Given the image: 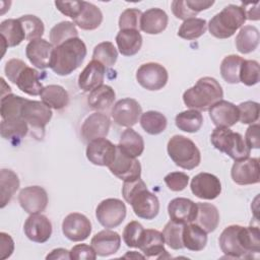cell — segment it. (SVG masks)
Wrapping results in <instances>:
<instances>
[{
  "instance_id": "obj_57",
  "label": "cell",
  "mask_w": 260,
  "mask_h": 260,
  "mask_svg": "<svg viewBox=\"0 0 260 260\" xmlns=\"http://www.w3.org/2000/svg\"><path fill=\"white\" fill-rule=\"evenodd\" d=\"M26 66V64L20 60V59H10L9 61L6 62L5 67H4V72L6 77L8 78L9 81L12 83H15V80L20 73V71Z\"/></svg>"
},
{
  "instance_id": "obj_35",
  "label": "cell",
  "mask_w": 260,
  "mask_h": 260,
  "mask_svg": "<svg viewBox=\"0 0 260 260\" xmlns=\"http://www.w3.org/2000/svg\"><path fill=\"white\" fill-rule=\"evenodd\" d=\"M198 212L195 223L201 226L206 233L215 231L219 223V212L217 208L211 203L198 202Z\"/></svg>"
},
{
  "instance_id": "obj_32",
  "label": "cell",
  "mask_w": 260,
  "mask_h": 260,
  "mask_svg": "<svg viewBox=\"0 0 260 260\" xmlns=\"http://www.w3.org/2000/svg\"><path fill=\"white\" fill-rule=\"evenodd\" d=\"M117 147L123 153L131 157H137L140 156L144 150V141L139 133L129 127L121 134Z\"/></svg>"
},
{
  "instance_id": "obj_29",
  "label": "cell",
  "mask_w": 260,
  "mask_h": 260,
  "mask_svg": "<svg viewBox=\"0 0 260 260\" xmlns=\"http://www.w3.org/2000/svg\"><path fill=\"white\" fill-rule=\"evenodd\" d=\"M182 241L184 248L198 252L203 250L207 244V233L197 223H186L183 225Z\"/></svg>"
},
{
  "instance_id": "obj_51",
  "label": "cell",
  "mask_w": 260,
  "mask_h": 260,
  "mask_svg": "<svg viewBox=\"0 0 260 260\" xmlns=\"http://www.w3.org/2000/svg\"><path fill=\"white\" fill-rule=\"evenodd\" d=\"M144 228L142 224L136 220L130 221L126 224L123 231V241L126 246L130 248H138Z\"/></svg>"
},
{
  "instance_id": "obj_62",
  "label": "cell",
  "mask_w": 260,
  "mask_h": 260,
  "mask_svg": "<svg viewBox=\"0 0 260 260\" xmlns=\"http://www.w3.org/2000/svg\"><path fill=\"white\" fill-rule=\"evenodd\" d=\"M127 257H130V258H145L144 255H140V254H137L135 251L133 252H129L127 255L124 256V258H127Z\"/></svg>"
},
{
  "instance_id": "obj_53",
  "label": "cell",
  "mask_w": 260,
  "mask_h": 260,
  "mask_svg": "<svg viewBox=\"0 0 260 260\" xmlns=\"http://www.w3.org/2000/svg\"><path fill=\"white\" fill-rule=\"evenodd\" d=\"M240 117L243 124H254L259 119V104L257 102L247 101L238 106Z\"/></svg>"
},
{
  "instance_id": "obj_1",
  "label": "cell",
  "mask_w": 260,
  "mask_h": 260,
  "mask_svg": "<svg viewBox=\"0 0 260 260\" xmlns=\"http://www.w3.org/2000/svg\"><path fill=\"white\" fill-rule=\"evenodd\" d=\"M122 195L125 201L131 204L136 216L150 220L158 214V198L155 194L147 190L146 184L140 178L132 181H124Z\"/></svg>"
},
{
  "instance_id": "obj_59",
  "label": "cell",
  "mask_w": 260,
  "mask_h": 260,
  "mask_svg": "<svg viewBox=\"0 0 260 260\" xmlns=\"http://www.w3.org/2000/svg\"><path fill=\"white\" fill-rule=\"evenodd\" d=\"M245 141L250 148H259L260 139H259V124H251L245 134Z\"/></svg>"
},
{
  "instance_id": "obj_22",
  "label": "cell",
  "mask_w": 260,
  "mask_h": 260,
  "mask_svg": "<svg viewBox=\"0 0 260 260\" xmlns=\"http://www.w3.org/2000/svg\"><path fill=\"white\" fill-rule=\"evenodd\" d=\"M111 126L110 118L104 113H93L89 115L81 126V136L84 141L89 142L93 139L106 137Z\"/></svg>"
},
{
  "instance_id": "obj_24",
  "label": "cell",
  "mask_w": 260,
  "mask_h": 260,
  "mask_svg": "<svg viewBox=\"0 0 260 260\" xmlns=\"http://www.w3.org/2000/svg\"><path fill=\"white\" fill-rule=\"evenodd\" d=\"M106 66L96 60H91L78 76V86L83 91H91L103 84Z\"/></svg>"
},
{
  "instance_id": "obj_27",
  "label": "cell",
  "mask_w": 260,
  "mask_h": 260,
  "mask_svg": "<svg viewBox=\"0 0 260 260\" xmlns=\"http://www.w3.org/2000/svg\"><path fill=\"white\" fill-rule=\"evenodd\" d=\"M214 4L210 0H174L172 2L173 14L179 19L194 18L200 11L208 9Z\"/></svg>"
},
{
  "instance_id": "obj_58",
  "label": "cell",
  "mask_w": 260,
  "mask_h": 260,
  "mask_svg": "<svg viewBox=\"0 0 260 260\" xmlns=\"http://www.w3.org/2000/svg\"><path fill=\"white\" fill-rule=\"evenodd\" d=\"M14 251V242L12 238L5 233H0V259L4 260L12 255Z\"/></svg>"
},
{
  "instance_id": "obj_50",
  "label": "cell",
  "mask_w": 260,
  "mask_h": 260,
  "mask_svg": "<svg viewBox=\"0 0 260 260\" xmlns=\"http://www.w3.org/2000/svg\"><path fill=\"white\" fill-rule=\"evenodd\" d=\"M183 225L181 223H177L174 221H169L162 231L165 243L174 250H180L184 248L182 241V231Z\"/></svg>"
},
{
  "instance_id": "obj_2",
  "label": "cell",
  "mask_w": 260,
  "mask_h": 260,
  "mask_svg": "<svg viewBox=\"0 0 260 260\" xmlns=\"http://www.w3.org/2000/svg\"><path fill=\"white\" fill-rule=\"evenodd\" d=\"M86 53L84 42L79 38H72L55 47L50 68L57 75H69L81 65Z\"/></svg>"
},
{
  "instance_id": "obj_8",
  "label": "cell",
  "mask_w": 260,
  "mask_h": 260,
  "mask_svg": "<svg viewBox=\"0 0 260 260\" xmlns=\"http://www.w3.org/2000/svg\"><path fill=\"white\" fill-rule=\"evenodd\" d=\"M167 69L155 62H148L140 65L136 71V80L147 90H159L168 82Z\"/></svg>"
},
{
  "instance_id": "obj_3",
  "label": "cell",
  "mask_w": 260,
  "mask_h": 260,
  "mask_svg": "<svg viewBox=\"0 0 260 260\" xmlns=\"http://www.w3.org/2000/svg\"><path fill=\"white\" fill-rule=\"evenodd\" d=\"M223 90L219 82L209 76L202 77L183 93L184 104L193 110L208 111L215 103L222 100Z\"/></svg>"
},
{
  "instance_id": "obj_16",
  "label": "cell",
  "mask_w": 260,
  "mask_h": 260,
  "mask_svg": "<svg viewBox=\"0 0 260 260\" xmlns=\"http://www.w3.org/2000/svg\"><path fill=\"white\" fill-rule=\"evenodd\" d=\"M138 248L147 259H165L171 257L165 249L164 235L157 230H144Z\"/></svg>"
},
{
  "instance_id": "obj_14",
  "label": "cell",
  "mask_w": 260,
  "mask_h": 260,
  "mask_svg": "<svg viewBox=\"0 0 260 260\" xmlns=\"http://www.w3.org/2000/svg\"><path fill=\"white\" fill-rule=\"evenodd\" d=\"M111 173L123 181H132L141 176V166L136 157L123 153L118 147L115 159L108 167Z\"/></svg>"
},
{
  "instance_id": "obj_37",
  "label": "cell",
  "mask_w": 260,
  "mask_h": 260,
  "mask_svg": "<svg viewBox=\"0 0 260 260\" xmlns=\"http://www.w3.org/2000/svg\"><path fill=\"white\" fill-rule=\"evenodd\" d=\"M259 30L254 25H244L236 37L237 50L242 54L255 51L259 45Z\"/></svg>"
},
{
  "instance_id": "obj_33",
  "label": "cell",
  "mask_w": 260,
  "mask_h": 260,
  "mask_svg": "<svg viewBox=\"0 0 260 260\" xmlns=\"http://www.w3.org/2000/svg\"><path fill=\"white\" fill-rule=\"evenodd\" d=\"M103 21L101 9L92 3L84 1L79 15L73 19V23L81 29L92 30L98 28Z\"/></svg>"
},
{
  "instance_id": "obj_60",
  "label": "cell",
  "mask_w": 260,
  "mask_h": 260,
  "mask_svg": "<svg viewBox=\"0 0 260 260\" xmlns=\"http://www.w3.org/2000/svg\"><path fill=\"white\" fill-rule=\"evenodd\" d=\"M259 2L255 3H243L241 6L243 7L245 14H246V19L249 20H259Z\"/></svg>"
},
{
  "instance_id": "obj_54",
  "label": "cell",
  "mask_w": 260,
  "mask_h": 260,
  "mask_svg": "<svg viewBox=\"0 0 260 260\" xmlns=\"http://www.w3.org/2000/svg\"><path fill=\"white\" fill-rule=\"evenodd\" d=\"M164 181L170 190L179 192L187 187L189 176L183 172H172L164 178Z\"/></svg>"
},
{
  "instance_id": "obj_9",
  "label": "cell",
  "mask_w": 260,
  "mask_h": 260,
  "mask_svg": "<svg viewBox=\"0 0 260 260\" xmlns=\"http://www.w3.org/2000/svg\"><path fill=\"white\" fill-rule=\"evenodd\" d=\"M21 117L31 129L44 132L52 118V111L43 102L27 100L21 109Z\"/></svg>"
},
{
  "instance_id": "obj_40",
  "label": "cell",
  "mask_w": 260,
  "mask_h": 260,
  "mask_svg": "<svg viewBox=\"0 0 260 260\" xmlns=\"http://www.w3.org/2000/svg\"><path fill=\"white\" fill-rule=\"evenodd\" d=\"M28 130V125L21 118L14 119H2L0 133L4 139L16 141L23 138Z\"/></svg>"
},
{
  "instance_id": "obj_25",
  "label": "cell",
  "mask_w": 260,
  "mask_h": 260,
  "mask_svg": "<svg viewBox=\"0 0 260 260\" xmlns=\"http://www.w3.org/2000/svg\"><path fill=\"white\" fill-rule=\"evenodd\" d=\"M240 225L233 224L226 226L219 236V247L222 253L232 259H242L248 258L245 251L242 249L239 238H238V231Z\"/></svg>"
},
{
  "instance_id": "obj_30",
  "label": "cell",
  "mask_w": 260,
  "mask_h": 260,
  "mask_svg": "<svg viewBox=\"0 0 260 260\" xmlns=\"http://www.w3.org/2000/svg\"><path fill=\"white\" fill-rule=\"evenodd\" d=\"M116 43L120 53L130 57L139 52L142 46V37L139 30L122 29L116 36Z\"/></svg>"
},
{
  "instance_id": "obj_4",
  "label": "cell",
  "mask_w": 260,
  "mask_h": 260,
  "mask_svg": "<svg viewBox=\"0 0 260 260\" xmlns=\"http://www.w3.org/2000/svg\"><path fill=\"white\" fill-rule=\"evenodd\" d=\"M246 21V14L242 6L230 4L215 14L208 23L210 34L217 39H228L235 35Z\"/></svg>"
},
{
  "instance_id": "obj_31",
  "label": "cell",
  "mask_w": 260,
  "mask_h": 260,
  "mask_svg": "<svg viewBox=\"0 0 260 260\" xmlns=\"http://www.w3.org/2000/svg\"><path fill=\"white\" fill-rule=\"evenodd\" d=\"M40 73L27 65L18 74L15 83L17 87L26 94L39 95L43 90V84L40 80Z\"/></svg>"
},
{
  "instance_id": "obj_7",
  "label": "cell",
  "mask_w": 260,
  "mask_h": 260,
  "mask_svg": "<svg viewBox=\"0 0 260 260\" xmlns=\"http://www.w3.org/2000/svg\"><path fill=\"white\" fill-rule=\"evenodd\" d=\"M125 203L117 198H108L103 200L95 209V216L99 222L107 228L113 229L119 226L126 217Z\"/></svg>"
},
{
  "instance_id": "obj_44",
  "label": "cell",
  "mask_w": 260,
  "mask_h": 260,
  "mask_svg": "<svg viewBox=\"0 0 260 260\" xmlns=\"http://www.w3.org/2000/svg\"><path fill=\"white\" fill-rule=\"evenodd\" d=\"M243 60L238 55H229L223 58L220 64V74L225 82L231 84L240 82L239 74Z\"/></svg>"
},
{
  "instance_id": "obj_17",
  "label": "cell",
  "mask_w": 260,
  "mask_h": 260,
  "mask_svg": "<svg viewBox=\"0 0 260 260\" xmlns=\"http://www.w3.org/2000/svg\"><path fill=\"white\" fill-rule=\"evenodd\" d=\"M18 202L25 212L29 214L41 213L48 205V194L43 187L28 186L20 190Z\"/></svg>"
},
{
  "instance_id": "obj_46",
  "label": "cell",
  "mask_w": 260,
  "mask_h": 260,
  "mask_svg": "<svg viewBox=\"0 0 260 260\" xmlns=\"http://www.w3.org/2000/svg\"><path fill=\"white\" fill-rule=\"evenodd\" d=\"M207 23L203 18H189L183 21L181 24L178 36L185 40H196L200 38L206 31Z\"/></svg>"
},
{
  "instance_id": "obj_6",
  "label": "cell",
  "mask_w": 260,
  "mask_h": 260,
  "mask_svg": "<svg viewBox=\"0 0 260 260\" xmlns=\"http://www.w3.org/2000/svg\"><path fill=\"white\" fill-rule=\"evenodd\" d=\"M168 153L176 166L184 170H193L201 161L200 150L196 144L183 135H174L168 142Z\"/></svg>"
},
{
  "instance_id": "obj_18",
  "label": "cell",
  "mask_w": 260,
  "mask_h": 260,
  "mask_svg": "<svg viewBox=\"0 0 260 260\" xmlns=\"http://www.w3.org/2000/svg\"><path fill=\"white\" fill-rule=\"evenodd\" d=\"M54 46L48 41L40 38L30 41L25 48V55L29 62L39 69L51 66Z\"/></svg>"
},
{
  "instance_id": "obj_13",
  "label": "cell",
  "mask_w": 260,
  "mask_h": 260,
  "mask_svg": "<svg viewBox=\"0 0 260 260\" xmlns=\"http://www.w3.org/2000/svg\"><path fill=\"white\" fill-rule=\"evenodd\" d=\"M62 232L68 240L81 242L89 237L91 233V222L84 214L72 212L63 219Z\"/></svg>"
},
{
  "instance_id": "obj_47",
  "label": "cell",
  "mask_w": 260,
  "mask_h": 260,
  "mask_svg": "<svg viewBox=\"0 0 260 260\" xmlns=\"http://www.w3.org/2000/svg\"><path fill=\"white\" fill-rule=\"evenodd\" d=\"M118 58V52L111 42H102L98 44L92 53V60L101 62L104 66H113Z\"/></svg>"
},
{
  "instance_id": "obj_15",
  "label": "cell",
  "mask_w": 260,
  "mask_h": 260,
  "mask_svg": "<svg viewBox=\"0 0 260 260\" xmlns=\"http://www.w3.org/2000/svg\"><path fill=\"white\" fill-rule=\"evenodd\" d=\"M190 188L192 193L206 200L215 199L221 193V183L219 179L210 173H199L191 180Z\"/></svg>"
},
{
  "instance_id": "obj_26",
  "label": "cell",
  "mask_w": 260,
  "mask_h": 260,
  "mask_svg": "<svg viewBox=\"0 0 260 260\" xmlns=\"http://www.w3.org/2000/svg\"><path fill=\"white\" fill-rule=\"evenodd\" d=\"M169 22L168 14L160 8H150L144 11L140 18V29L148 35L162 32Z\"/></svg>"
},
{
  "instance_id": "obj_10",
  "label": "cell",
  "mask_w": 260,
  "mask_h": 260,
  "mask_svg": "<svg viewBox=\"0 0 260 260\" xmlns=\"http://www.w3.org/2000/svg\"><path fill=\"white\" fill-rule=\"evenodd\" d=\"M141 114L142 109L139 103L136 100L130 98L118 101L111 111L114 122L119 126L128 128L134 126L138 122Z\"/></svg>"
},
{
  "instance_id": "obj_36",
  "label": "cell",
  "mask_w": 260,
  "mask_h": 260,
  "mask_svg": "<svg viewBox=\"0 0 260 260\" xmlns=\"http://www.w3.org/2000/svg\"><path fill=\"white\" fill-rule=\"evenodd\" d=\"M238 238L248 258H253V253L258 254L260 252V232L257 226L240 225Z\"/></svg>"
},
{
  "instance_id": "obj_49",
  "label": "cell",
  "mask_w": 260,
  "mask_h": 260,
  "mask_svg": "<svg viewBox=\"0 0 260 260\" xmlns=\"http://www.w3.org/2000/svg\"><path fill=\"white\" fill-rule=\"evenodd\" d=\"M239 78L240 82L247 86L257 84L260 78L259 63L255 60H243L240 68Z\"/></svg>"
},
{
  "instance_id": "obj_5",
  "label": "cell",
  "mask_w": 260,
  "mask_h": 260,
  "mask_svg": "<svg viewBox=\"0 0 260 260\" xmlns=\"http://www.w3.org/2000/svg\"><path fill=\"white\" fill-rule=\"evenodd\" d=\"M210 141L217 150L224 152L235 161L249 157L251 152L243 136L230 128L216 127L210 135Z\"/></svg>"
},
{
  "instance_id": "obj_11",
  "label": "cell",
  "mask_w": 260,
  "mask_h": 260,
  "mask_svg": "<svg viewBox=\"0 0 260 260\" xmlns=\"http://www.w3.org/2000/svg\"><path fill=\"white\" fill-rule=\"evenodd\" d=\"M117 152V145H114L105 137L96 138L88 142L86 147L87 159L101 167H109L115 159Z\"/></svg>"
},
{
  "instance_id": "obj_19",
  "label": "cell",
  "mask_w": 260,
  "mask_h": 260,
  "mask_svg": "<svg viewBox=\"0 0 260 260\" xmlns=\"http://www.w3.org/2000/svg\"><path fill=\"white\" fill-rule=\"evenodd\" d=\"M25 236L35 243H45L52 235V223L50 219L41 213L30 214L23 225Z\"/></svg>"
},
{
  "instance_id": "obj_55",
  "label": "cell",
  "mask_w": 260,
  "mask_h": 260,
  "mask_svg": "<svg viewBox=\"0 0 260 260\" xmlns=\"http://www.w3.org/2000/svg\"><path fill=\"white\" fill-rule=\"evenodd\" d=\"M83 3L84 1H56L55 5L61 13L74 19L79 15Z\"/></svg>"
},
{
  "instance_id": "obj_12",
  "label": "cell",
  "mask_w": 260,
  "mask_h": 260,
  "mask_svg": "<svg viewBox=\"0 0 260 260\" xmlns=\"http://www.w3.org/2000/svg\"><path fill=\"white\" fill-rule=\"evenodd\" d=\"M231 176L233 181L238 185H252L260 181L259 158L246 157L236 160L232 167Z\"/></svg>"
},
{
  "instance_id": "obj_38",
  "label": "cell",
  "mask_w": 260,
  "mask_h": 260,
  "mask_svg": "<svg viewBox=\"0 0 260 260\" xmlns=\"http://www.w3.org/2000/svg\"><path fill=\"white\" fill-rule=\"evenodd\" d=\"M115 99L116 93L114 89L110 85L102 84L90 91L87 104L93 110L103 111L109 109L114 104Z\"/></svg>"
},
{
  "instance_id": "obj_56",
  "label": "cell",
  "mask_w": 260,
  "mask_h": 260,
  "mask_svg": "<svg viewBox=\"0 0 260 260\" xmlns=\"http://www.w3.org/2000/svg\"><path fill=\"white\" fill-rule=\"evenodd\" d=\"M96 253L94 249L86 244H78L72 247L70 251V259L73 260H94Z\"/></svg>"
},
{
  "instance_id": "obj_34",
  "label": "cell",
  "mask_w": 260,
  "mask_h": 260,
  "mask_svg": "<svg viewBox=\"0 0 260 260\" xmlns=\"http://www.w3.org/2000/svg\"><path fill=\"white\" fill-rule=\"evenodd\" d=\"M40 95L44 104L55 110H61L69 103V94L67 90L63 86L57 84L45 86Z\"/></svg>"
},
{
  "instance_id": "obj_45",
  "label": "cell",
  "mask_w": 260,
  "mask_h": 260,
  "mask_svg": "<svg viewBox=\"0 0 260 260\" xmlns=\"http://www.w3.org/2000/svg\"><path fill=\"white\" fill-rule=\"evenodd\" d=\"M72 38H78V31L75 24L71 21H61L50 30V41L55 47Z\"/></svg>"
},
{
  "instance_id": "obj_41",
  "label": "cell",
  "mask_w": 260,
  "mask_h": 260,
  "mask_svg": "<svg viewBox=\"0 0 260 260\" xmlns=\"http://www.w3.org/2000/svg\"><path fill=\"white\" fill-rule=\"evenodd\" d=\"M27 100L19 95L7 92L1 96L0 114L2 119L21 118V109Z\"/></svg>"
},
{
  "instance_id": "obj_61",
  "label": "cell",
  "mask_w": 260,
  "mask_h": 260,
  "mask_svg": "<svg viewBox=\"0 0 260 260\" xmlns=\"http://www.w3.org/2000/svg\"><path fill=\"white\" fill-rule=\"evenodd\" d=\"M46 259H70V252L63 248L54 249L46 256Z\"/></svg>"
},
{
  "instance_id": "obj_21",
  "label": "cell",
  "mask_w": 260,
  "mask_h": 260,
  "mask_svg": "<svg viewBox=\"0 0 260 260\" xmlns=\"http://www.w3.org/2000/svg\"><path fill=\"white\" fill-rule=\"evenodd\" d=\"M208 111L209 117L216 127L230 128L239 121L240 113L238 107L228 101L220 100Z\"/></svg>"
},
{
  "instance_id": "obj_28",
  "label": "cell",
  "mask_w": 260,
  "mask_h": 260,
  "mask_svg": "<svg viewBox=\"0 0 260 260\" xmlns=\"http://www.w3.org/2000/svg\"><path fill=\"white\" fill-rule=\"evenodd\" d=\"M0 35L3 50L18 46L25 40V32L19 19L8 18L3 20L0 24Z\"/></svg>"
},
{
  "instance_id": "obj_48",
  "label": "cell",
  "mask_w": 260,
  "mask_h": 260,
  "mask_svg": "<svg viewBox=\"0 0 260 260\" xmlns=\"http://www.w3.org/2000/svg\"><path fill=\"white\" fill-rule=\"evenodd\" d=\"M25 32V40L29 42L40 39L44 35L45 26L43 21L36 15H23L18 18Z\"/></svg>"
},
{
  "instance_id": "obj_23",
  "label": "cell",
  "mask_w": 260,
  "mask_h": 260,
  "mask_svg": "<svg viewBox=\"0 0 260 260\" xmlns=\"http://www.w3.org/2000/svg\"><path fill=\"white\" fill-rule=\"evenodd\" d=\"M90 244L96 255L107 257L118 252L121 246V237L114 231L104 230L92 237Z\"/></svg>"
},
{
  "instance_id": "obj_43",
  "label": "cell",
  "mask_w": 260,
  "mask_h": 260,
  "mask_svg": "<svg viewBox=\"0 0 260 260\" xmlns=\"http://www.w3.org/2000/svg\"><path fill=\"white\" fill-rule=\"evenodd\" d=\"M167 118L164 114L156 111H147L141 115L140 125L143 130L150 135H157L167 128Z\"/></svg>"
},
{
  "instance_id": "obj_20",
  "label": "cell",
  "mask_w": 260,
  "mask_h": 260,
  "mask_svg": "<svg viewBox=\"0 0 260 260\" xmlns=\"http://www.w3.org/2000/svg\"><path fill=\"white\" fill-rule=\"evenodd\" d=\"M168 212L172 221L186 224L195 221L198 207L197 203L191 199L178 197L170 201L168 205Z\"/></svg>"
},
{
  "instance_id": "obj_39",
  "label": "cell",
  "mask_w": 260,
  "mask_h": 260,
  "mask_svg": "<svg viewBox=\"0 0 260 260\" xmlns=\"http://www.w3.org/2000/svg\"><path fill=\"white\" fill-rule=\"evenodd\" d=\"M19 187L18 176L9 169L0 170V195H1V208L11 200Z\"/></svg>"
},
{
  "instance_id": "obj_52",
  "label": "cell",
  "mask_w": 260,
  "mask_h": 260,
  "mask_svg": "<svg viewBox=\"0 0 260 260\" xmlns=\"http://www.w3.org/2000/svg\"><path fill=\"white\" fill-rule=\"evenodd\" d=\"M142 12L137 8H127L124 10L119 18V27L122 29H136L140 28V18Z\"/></svg>"
},
{
  "instance_id": "obj_42",
  "label": "cell",
  "mask_w": 260,
  "mask_h": 260,
  "mask_svg": "<svg viewBox=\"0 0 260 260\" xmlns=\"http://www.w3.org/2000/svg\"><path fill=\"white\" fill-rule=\"evenodd\" d=\"M176 126L188 133H195L200 130L203 124V116L197 110H188L179 113L175 119Z\"/></svg>"
}]
</instances>
